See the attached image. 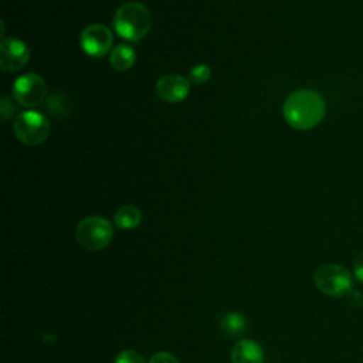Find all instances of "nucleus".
Returning a JSON list of instances; mask_svg holds the SVG:
<instances>
[{
	"mask_svg": "<svg viewBox=\"0 0 363 363\" xmlns=\"http://www.w3.org/2000/svg\"><path fill=\"white\" fill-rule=\"evenodd\" d=\"M113 363H145V360L136 350L126 349L116 356Z\"/></svg>",
	"mask_w": 363,
	"mask_h": 363,
	"instance_id": "obj_16",
	"label": "nucleus"
},
{
	"mask_svg": "<svg viewBox=\"0 0 363 363\" xmlns=\"http://www.w3.org/2000/svg\"><path fill=\"white\" fill-rule=\"evenodd\" d=\"M14 135L27 146H37L47 140L50 135L48 119L37 111H24L13 122Z\"/></svg>",
	"mask_w": 363,
	"mask_h": 363,
	"instance_id": "obj_5",
	"label": "nucleus"
},
{
	"mask_svg": "<svg viewBox=\"0 0 363 363\" xmlns=\"http://www.w3.org/2000/svg\"><path fill=\"white\" fill-rule=\"evenodd\" d=\"M152 27V14L149 9L139 1L122 4L113 16V28L116 34L128 41H140Z\"/></svg>",
	"mask_w": 363,
	"mask_h": 363,
	"instance_id": "obj_2",
	"label": "nucleus"
},
{
	"mask_svg": "<svg viewBox=\"0 0 363 363\" xmlns=\"http://www.w3.org/2000/svg\"><path fill=\"white\" fill-rule=\"evenodd\" d=\"M149 363H179L177 359L169 352H157L152 356Z\"/></svg>",
	"mask_w": 363,
	"mask_h": 363,
	"instance_id": "obj_17",
	"label": "nucleus"
},
{
	"mask_svg": "<svg viewBox=\"0 0 363 363\" xmlns=\"http://www.w3.org/2000/svg\"><path fill=\"white\" fill-rule=\"evenodd\" d=\"M233 363H264V353L261 346L250 339L237 342L231 350Z\"/></svg>",
	"mask_w": 363,
	"mask_h": 363,
	"instance_id": "obj_10",
	"label": "nucleus"
},
{
	"mask_svg": "<svg viewBox=\"0 0 363 363\" xmlns=\"http://www.w3.org/2000/svg\"><path fill=\"white\" fill-rule=\"evenodd\" d=\"M210 75H211V69H210L208 65L197 64L190 69L189 79L194 85H201V84H206L210 79Z\"/></svg>",
	"mask_w": 363,
	"mask_h": 363,
	"instance_id": "obj_15",
	"label": "nucleus"
},
{
	"mask_svg": "<svg viewBox=\"0 0 363 363\" xmlns=\"http://www.w3.org/2000/svg\"><path fill=\"white\" fill-rule=\"evenodd\" d=\"M30 50L16 37L4 38L0 44V68L4 72H16L27 65Z\"/></svg>",
	"mask_w": 363,
	"mask_h": 363,
	"instance_id": "obj_8",
	"label": "nucleus"
},
{
	"mask_svg": "<svg viewBox=\"0 0 363 363\" xmlns=\"http://www.w3.org/2000/svg\"><path fill=\"white\" fill-rule=\"evenodd\" d=\"M113 237L111 221L99 216H88L82 218L75 228L77 242L88 251H99L105 248Z\"/></svg>",
	"mask_w": 363,
	"mask_h": 363,
	"instance_id": "obj_3",
	"label": "nucleus"
},
{
	"mask_svg": "<svg viewBox=\"0 0 363 363\" xmlns=\"http://www.w3.org/2000/svg\"><path fill=\"white\" fill-rule=\"evenodd\" d=\"M136 60V54L132 47L128 44H118L112 48L111 55H109V62L112 68L116 71H126L129 69Z\"/></svg>",
	"mask_w": 363,
	"mask_h": 363,
	"instance_id": "obj_11",
	"label": "nucleus"
},
{
	"mask_svg": "<svg viewBox=\"0 0 363 363\" xmlns=\"http://www.w3.org/2000/svg\"><path fill=\"white\" fill-rule=\"evenodd\" d=\"M0 112H1V116H3V121H7L13 112H14V106L11 105V102L7 99L6 95L1 96V108H0Z\"/></svg>",
	"mask_w": 363,
	"mask_h": 363,
	"instance_id": "obj_19",
	"label": "nucleus"
},
{
	"mask_svg": "<svg viewBox=\"0 0 363 363\" xmlns=\"http://www.w3.org/2000/svg\"><path fill=\"white\" fill-rule=\"evenodd\" d=\"M220 328L224 335H227L230 337H238L245 332L247 322L241 313L230 312L221 318Z\"/></svg>",
	"mask_w": 363,
	"mask_h": 363,
	"instance_id": "obj_13",
	"label": "nucleus"
},
{
	"mask_svg": "<svg viewBox=\"0 0 363 363\" xmlns=\"http://www.w3.org/2000/svg\"><path fill=\"white\" fill-rule=\"evenodd\" d=\"M45 81L40 75L33 72L18 77L13 84L14 99L26 108L38 106L45 99Z\"/></svg>",
	"mask_w": 363,
	"mask_h": 363,
	"instance_id": "obj_6",
	"label": "nucleus"
},
{
	"mask_svg": "<svg viewBox=\"0 0 363 363\" xmlns=\"http://www.w3.org/2000/svg\"><path fill=\"white\" fill-rule=\"evenodd\" d=\"M313 284L325 295L343 296L350 292L353 278L347 268L329 262L316 268L313 274Z\"/></svg>",
	"mask_w": 363,
	"mask_h": 363,
	"instance_id": "obj_4",
	"label": "nucleus"
},
{
	"mask_svg": "<svg viewBox=\"0 0 363 363\" xmlns=\"http://www.w3.org/2000/svg\"><path fill=\"white\" fill-rule=\"evenodd\" d=\"M191 82L189 78L179 74H164L156 81V95L166 102L176 104L187 98Z\"/></svg>",
	"mask_w": 363,
	"mask_h": 363,
	"instance_id": "obj_9",
	"label": "nucleus"
},
{
	"mask_svg": "<svg viewBox=\"0 0 363 363\" xmlns=\"http://www.w3.org/2000/svg\"><path fill=\"white\" fill-rule=\"evenodd\" d=\"M282 113L286 123L296 130L315 128L326 113V102L320 94L312 89L292 92L284 102Z\"/></svg>",
	"mask_w": 363,
	"mask_h": 363,
	"instance_id": "obj_1",
	"label": "nucleus"
},
{
	"mask_svg": "<svg viewBox=\"0 0 363 363\" xmlns=\"http://www.w3.org/2000/svg\"><path fill=\"white\" fill-rule=\"evenodd\" d=\"M353 274L354 278L363 284V251L354 258V264H353Z\"/></svg>",
	"mask_w": 363,
	"mask_h": 363,
	"instance_id": "obj_18",
	"label": "nucleus"
},
{
	"mask_svg": "<svg viewBox=\"0 0 363 363\" xmlns=\"http://www.w3.org/2000/svg\"><path fill=\"white\" fill-rule=\"evenodd\" d=\"M140 220H142V214L139 208L130 204L119 207L113 216L115 224L122 230H132L138 227L140 224Z\"/></svg>",
	"mask_w": 363,
	"mask_h": 363,
	"instance_id": "obj_12",
	"label": "nucleus"
},
{
	"mask_svg": "<svg viewBox=\"0 0 363 363\" xmlns=\"http://www.w3.org/2000/svg\"><path fill=\"white\" fill-rule=\"evenodd\" d=\"M112 33L104 24L86 26L79 35V45L82 51L94 58L104 57L108 51H112Z\"/></svg>",
	"mask_w": 363,
	"mask_h": 363,
	"instance_id": "obj_7",
	"label": "nucleus"
},
{
	"mask_svg": "<svg viewBox=\"0 0 363 363\" xmlns=\"http://www.w3.org/2000/svg\"><path fill=\"white\" fill-rule=\"evenodd\" d=\"M352 295H353V298H354V299H357V298H360V296H362V294H360V292H353ZM362 302H363V299H360V302H356V305H354L353 302H352L350 305H352V306H356V308H359V306H362V305H363Z\"/></svg>",
	"mask_w": 363,
	"mask_h": 363,
	"instance_id": "obj_20",
	"label": "nucleus"
},
{
	"mask_svg": "<svg viewBox=\"0 0 363 363\" xmlns=\"http://www.w3.org/2000/svg\"><path fill=\"white\" fill-rule=\"evenodd\" d=\"M72 105L69 98H67V95H61V94H54L48 102H47V111L50 112L51 116L54 118H65L69 115Z\"/></svg>",
	"mask_w": 363,
	"mask_h": 363,
	"instance_id": "obj_14",
	"label": "nucleus"
}]
</instances>
